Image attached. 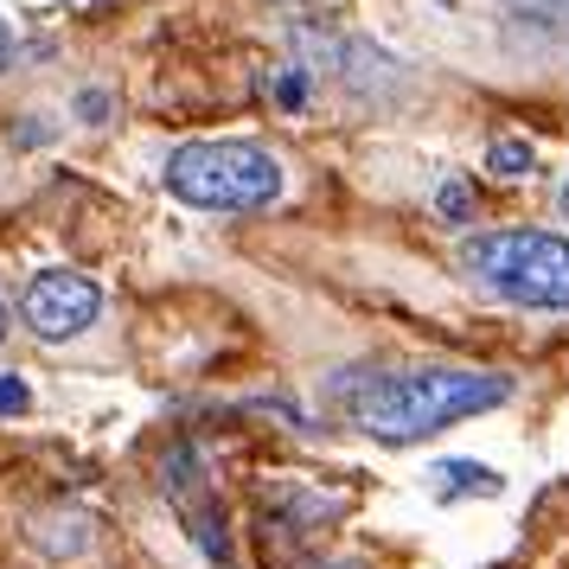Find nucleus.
<instances>
[{"instance_id":"f257e3e1","label":"nucleus","mask_w":569,"mask_h":569,"mask_svg":"<svg viewBox=\"0 0 569 569\" xmlns=\"http://www.w3.org/2000/svg\"><path fill=\"white\" fill-rule=\"evenodd\" d=\"M512 397V378L506 371H467V365H416V371H390V378H371L359 390V422L365 436L378 441H422L448 429V422H467L480 410H499Z\"/></svg>"},{"instance_id":"f03ea898","label":"nucleus","mask_w":569,"mask_h":569,"mask_svg":"<svg viewBox=\"0 0 569 569\" xmlns=\"http://www.w3.org/2000/svg\"><path fill=\"white\" fill-rule=\"evenodd\" d=\"M167 192L199 211H262L282 199V160L257 141H186L167 160Z\"/></svg>"},{"instance_id":"7ed1b4c3","label":"nucleus","mask_w":569,"mask_h":569,"mask_svg":"<svg viewBox=\"0 0 569 569\" xmlns=\"http://www.w3.org/2000/svg\"><path fill=\"white\" fill-rule=\"evenodd\" d=\"M461 269L512 308L569 313V237L557 231H487L461 250Z\"/></svg>"},{"instance_id":"20e7f679","label":"nucleus","mask_w":569,"mask_h":569,"mask_svg":"<svg viewBox=\"0 0 569 569\" xmlns=\"http://www.w3.org/2000/svg\"><path fill=\"white\" fill-rule=\"evenodd\" d=\"M97 313H103V288L78 269H39L20 295V320L39 339H78L83 327H97Z\"/></svg>"},{"instance_id":"39448f33","label":"nucleus","mask_w":569,"mask_h":569,"mask_svg":"<svg viewBox=\"0 0 569 569\" xmlns=\"http://www.w3.org/2000/svg\"><path fill=\"white\" fill-rule=\"evenodd\" d=\"M506 480L487 473L480 461H441L436 467V492H499Z\"/></svg>"},{"instance_id":"423d86ee","label":"nucleus","mask_w":569,"mask_h":569,"mask_svg":"<svg viewBox=\"0 0 569 569\" xmlns=\"http://www.w3.org/2000/svg\"><path fill=\"white\" fill-rule=\"evenodd\" d=\"M487 167H492V173H506V180H518V173H531V141H518V134H506V141H492V148H487Z\"/></svg>"},{"instance_id":"0eeeda50","label":"nucleus","mask_w":569,"mask_h":569,"mask_svg":"<svg viewBox=\"0 0 569 569\" xmlns=\"http://www.w3.org/2000/svg\"><path fill=\"white\" fill-rule=\"evenodd\" d=\"M436 211L448 218V224H467V218H473V186H467V180H441Z\"/></svg>"},{"instance_id":"6e6552de","label":"nucleus","mask_w":569,"mask_h":569,"mask_svg":"<svg viewBox=\"0 0 569 569\" xmlns=\"http://www.w3.org/2000/svg\"><path fill=\"white\" fill-rule=\"evenodd\" d=\"M32 410V390L20 378H0V416H27Z\"/></svg>"},{"instance_id":"1a4fd4ad","label":"nucleus","mask_w":569,"mask_h":569,"mask_svg":"<svg viewBox=\"0 0 569 569\" xmlns=\"http://www.w3.org/2000/svg\"><path fill=\"white\" fill-rule=\"evenodd\" d=\"M276 103L301 109V103H308V78H301V71H282V78H276Z\"/></svg>"},{"instance_id":"9d476101","label":"nucleus","mask_w":569,"mask_h":569,"mask_svg":"<svg viewBox=\"0 0 569 569\" xmlns=\"http://www.w3.org/2000/svg\"><path fill=\"white\" fill-rule=\"evenodd\" d=\"M103 109H109L103 90H83V97H78V116H83V122H103Z\"/></svg>"},{"instance_id":"9b49d317","label":"nucleus","mask_w":569,"mask_h":569,"mask_svg":"<svg viewBox=\"0 0 569 569\" xmlns=\"http://www.w3.org/2000/svg\"><path fill=\"white\" fill-rule=\"evenodd\" d=\"M7 64H13V27L0 20V71H7Z\"/></svg>"},{"instance_id":"f8f14e48","label":"nucleus","mask_w":569,"mask_h":569,"mask_svg":"<svg viewBox=\"0 0 569 569\" xmlns=\"http://www.w3.org/2000/svg\"><path fill=\"white\" fill-rule=\"evenodd\" d=\"M518 7H531V13H569V0H518Z\"/></svg>"},{"instance_id":"ddd939ff","label":"nucleus","mask_w":569,"mask_h":569,"mask_svg":"<svg viewBox=\"0 0 569 569\" xmlns=\"http://www.w3.org/2000/svg\"><path fill=\"white\" fill-rule=\"evenodd\" d=\"M563 211H569V186H563Z\"/></svg>"},{"instance_id":"4468645a","label":"nucleus","mask_w":569,"mask_h":569,"mask_svg":"<svg viewBox=\"0 0 569 569\" xmlns=\"http://www.w3.org/2000/svg\"><path fill=\"white\" fill-rule=\"evenodd\" d=\"M0 327H7V320H0Z\"/></svg>"}]
</instances>
